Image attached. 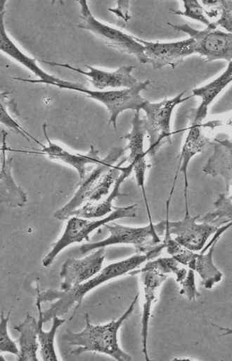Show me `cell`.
<instances>
[{
	"instance_id": "obj_1",
	"label": "cell",
	"mask_w": 232,
	"mask_h": 361,
	"mask_svg": "<svg viewBox=\"0 0 232 361\" xmlns=\"http://www.w3.org/2000/svg\"><path fill=\"white\" fill-rule=\"evenodd\" d=\"M148 261L146 255L136 254L125 260L117 262L105 267L98 274L77 286L70 291L50 289L41 293L37 285V295L42 303L54 302L49 310L42 312L43 322L46 323L54 317H61L65 315L75 305L76 307L70 320L83 302L84 296L93 289L101 286L111 279L126 275L134 271L138 267Z\"/></svg>"
},
{
	"instance_id": "obj_2",
	"label": "cell",
	"mask_w": 232,
	"mask_h": 361,
	"mask_svg": "<svg viewBox=\"0 0 232 361\" xmlns=\"http://www.w3.org/2000/svg\"><path fill=\"white\" fill-rule=\"evenodd\" d=\"M126 151L123 147H114L100 163L91 166L84 179L77 184L79 190L64 207L54 214V217L58 221H65L84 204L99 202L110 195L112 185L121 174L124 161L116 166L114 164Z\"/></svg>"
},
{
	"instance_id": "obj_3",
	"label": "cell",
	"mask_w": 232,
	"mask_h": 361,
	"mask_svg": "<svg viewBox=\"0 0 232 361\" xmlns=\"http://www.w3.org/2000/svg\"><path fill=\"white\" fill-rule=\"evenodd\" d=\"M139 293L134 301L117 321L103 325H93L88 313L85 314L86 326L81 333H74L67 329L62 338L70 346L75 347L72 354L76 356L87 352H94L110 355L117 361H130L132 357L119 346L117 334L120 328L132 314L138 299Z\"/></svg>"
},
{
	"instance_id": "obj_4",
	"label": "cell",
	"mask_w": 232,
	"mask_h": 361,
	"mask_svg": "<svg viewBox=\"0 0 232 361\" xmlns=\"http://www.w3.org/2000/svg\"><path fill=\"white\" fill-rule=\"evenodd\" d=\"M104 226L110 231V238L98 243L82 245L80 251L82 254L113 245L127 244L134 245L136 254L146 255L150 261L159 257L165 249L161 237L165 232V221L144 228H131L116 224L112 226L105 224Z\"/></svg>"
},
{
	"instance_id": "obj_5",
	"label": "cell",
	"mask_w": 232,
	"mask_h": 361,
	"mask_svg": "<svg viewBox=\"0 0 232 361\" xmlns=\"http://www.w3.org/2000/svg\"><path fill=\"white\" fill-rule=\"evenodd\" d=\"M150 84L151 82L147 80L144 82H138L131 88L110 91H93L86 89L82 85L72 82L70 85H62L55 82H48L46 85L56 86L60 89L79 91L86 94L91 99L101 102L110 114L108 125L112 123L114 128L117 130V121L120 114L128 111V109H131L134 112L141 111V107L146 99L141 97V93L142 91L148 90V87Z\"/></svg>"
},
{
	"instance_id": "obj_6",
	"label": "cell",
	"mask_w": 232,
	"mask_h": 361,
	"mask_svg": "<svg viewBox=\"0 0 232 361\" xmlns=\"http://www.w3.org/2000/svg\"><path fill=\"white\" fill-rule=\"evenodd\" d=\"M137 204L127 207H115L110 215L98 219L89 221V219L73 216L69 219L66 229L62 237L53 245L51 252L42 260L45 268H49L62 250L74 243L84 240L89 241L90 234L105 224L123 218L137 216Z\"/></svg>"
},
{
	"instance_id": "obj_7",
	"label": "cell",
	"mask_w": 232,
	"mask_h": 361,
	"mask_svg": "<svg viewBox=\"0 0 232 361\" xmlns=\"http://www.w3.org/2000/svg\"><path fill=\"white\" fill-rule=\"evenodd\" d=\"M186 91L172 99H165L160 103H150L146 100L141 109L146 114V129L148 135L150 147L148 154H156L164 146L172 145L170 121L174 108L193 97L183 98Z\"/></svg>"
},
{
	"instance_id": "obj_8",
	"label": "cell",
	"mask_w": 232,
	"mask_h": 361,
	"mask_svg": "<svg viewBox=\"0 0 232 361\" xmlns=\"http://www.w3.org/2000/svg\"><path fill=\"white\" fill-rule=\"evenodd\" d=\"M79 4L81 6L82 23L77 25V27L90 31L108 47L122 54L134 55L142 64H148V59L142 44L134 40L133 36L97 20L91 13L86 0H79Z\"/></svg>"
},
{
	"instance_id": "obj_9",
	"label": "cell",
	"mask_w": 232,
	"mask_h": 361,
	"mask_svg": "<svg viewBox=\"0 0 232 361\" xmlns=\"http://www.w3.org/2000/svg\"><path fill=\"white\" fill-rule=\"evenodd\" d=\"M179 32L188 35L195 41L194 51L206 57L205 63L224 59L228 62L232 59V35L224 33L211 23L205 30H198L188 25L167 23Z\"/></svg>"
},
{
	"instance_id": "obj_10",
	"label": "cell",
	"mask_w": 232,
	"mask_h": 361,
	"mask_svg": "<svg viewBox=\"0 0 232 361\" xmlns=\"http://www.w3.org/2000/svg\"><path fill=\"white\" fill-rule=\"evenodd\" d=\"M223 125L221 121H212L206 123H190V131L187 138H186L184 145L183 147L179 166L176 171L172 192H170L169 197H172L175 190L176 183L179 172H182L184 181V198L185 203L188 202V190L189 187L188 178V165L193 157L205 150L212 145V133L216 128L221 127Z\"/></svg>"
},
{
	"instance_id": "obj_11",
	"label": "cell",
	"mask_w": 232,
	"mask_h": 361,
	"mask_svg": "<svg viewBox=\"0 0 232 361\" xmlns=\"http://www.w3.org/2000/svg\"><path fill=\"white\" fill-rule=\"evenodd\" d=\"M170 200L166 203V226L170 234L176 236L174 240L181 246L198 252L203 250L207 241L219 230L213 226L207 224H197L200 215L191 216L189 209H186L185 217L178 222H169V210Z\"/></svg>"
},
{
	"instance_id": "obj_12",
	"label": "cell",
	"mask_w": 232,
	"mask_h": 361,
	"mask_svg": "<svg viewBox=\"0 0 232 361\" xmlns=\"http://www.w3.org/2000/svg\"><path fill=\"white\" fill-rule=\"evenodd\" d=\"M131 124L132 130L131 133L123 136L121 139H125L129 141L128 146L125 149L130 151V154L126 161L133 166V171H134L137 185L142 188L150 225L153 226V224L145 187L146 172L150 166L146 159L148 152L144 150V138L146 135V119L141 118L139 112H134Z\"/></svg>"
},
{
	"instance_id": "obj_13",
	"label": "cell",
	"mask_w": 232,
	"mask_h": 361,
	"mask_svg": "<svg viewBox=\"0 0 232 361\" xmlns=\"http://www.w3.org/2000/svg\"><path fill=\"white\" fill-rule=\"evenodd\" d=\"M134 40L142 44L145 54L154 70L172 66L176 69L186 58L195 54L193 39L176 42L160 43L146 42L133 36Z\"/></svg>"
},
{
	"instance_id": "obj_14",
	"label": "cell",
	"mask_w": 232,
	"mask_h": 361,
	"mask_svg": "<svg viewBox=\"0 0 232 361\" xmlns=\"http://www.w3.org/2000/svg\"><path fill=\"white\" fill-rule=\"evenodd\" d=\"M96 250V252L84 259L70 257L65 262L60 272V276L63 280L60 286V290L70 291L101 271L105 249L101 247Z\"/></svg>"
},
{
	"instance_id": "obj_15",
	"label": "cell",
	"mask_w": 232,
	"mask_h": 361,
	"mask_svg": "<svg viewBox=\"0 0 232 361\" xmlns=\"http://www.w3.org/2000/svg\"><path fill=\"white\" fill-rule=\"evenodd\" d=\"M6 3V0H0V51L20 63L21 65L40 78L39 80H30L22 78H12L13 80L33 84L55 82L62 85H69L70 82L61 80L60 78L44 72L37 65V59L30 58L25 55L11 39L6 32L4 23Z\"/></svg>"
},
{
	"instance_id": "obj_16",
	"label": "cell",
	"mask_w": 232,
	"mask_h": 361,
	"mask_svg": "<svg viewBox=\"0 0 232 361\" xmlns=\"http://www.w3.org/2000/svg\"><path fill=\"white\" fill-rule=\"evenodd\" d=\"M39 61L51 66L65 68L86 75L89 78V82L92 85L100 91L106 88H131L138 83L131 75L132 71L136 68L131 66H122L112 73L86 66V68L89 69V71L86 72L81 68H73L69 64L46 61Z\"/></svg>"
},
{
	"instance_id": "obj_17",
	"label": "cell",
	"mask_w": 232,
	"mask_h": 361,
	"mask_svg": "<svg viewBox=\"0 0 232 361\" xmlns=\"http://www.w3.org/2000/svg\"><path fill=\"white\" fill-rule=\"evenodd\" d=\"M8 133L3 131L1 169H0V204L9 208L22 209L26 206L28 197L26 192L15 183L12 176L13 159L6 154Z\"/></svg>"
},
{
	"instance_id": "obj_18",
	"label": "cell",
	"mask_w": 232,
	"mask_h": 361,
	"mask_svg": "<svg viewBox=\"0 0 232 361\" xmlns=\"http://www.w3.org/2000/svg\"><path fill=\"white\" fill-rule=\"evenodd\" d=\"M43 133L48 141L49 146H43L41 150H38L39 153L48 155L50 159L58 160L75 168L79 172L80 180H83L87 174L91 166L87 165H96L101 161L99 156V151L94 147L91 146L90 151L87 154H74L61 148L60 146L51 142L46 132V124L43 125Z\"/></svg>"
},
{
	"instance_id": "obj_19",
	"label": "cell",
	"mask_w": 232,
	"mask_h": 361,
	"mask_svg": "<svg viewBox=\"0 0 232 361\" xmlns=\"http://www.w3.org/2000/svg\"><path fill=\"white\" fill-rule=\"evenodd\" d=\"M212 143L213 154L210 157L203 171L213 178L221 177L225 181L227 192H229L232 184V144L228 139H214Z\"/></svg>"
},
{
	"instance_id": "obj_20",
	"label": "cell",
	"mask_w": 232,
	"mask_h": 361,
	"mask_svg": "<svg viewBox=\"0 0 232 361\" xmlns=\"http://www.w3.org/2000/svg\"><path fill=\"white\" fill-rule=\"evenodd\" d=\"M232 81V62H229L226 71L218 78L205 87L193 90V96L202 99L197 108L191 109L188 118L191 123H202L208 114V107L223 90Z\"/></svg>"
},
{
	"instance_id": "obj_21",
	"label": "cell",
	"mask_w": 232,
	"mask_h": 361,
	"mask_svg": "<svg viewBox=\"0 0 232 361\" xmlns=\"http://www.w3.org/2000/svg\"><path fill=\"white\" fill-rule=\"evenodd\" d=\"M169 275L159 274L155 271H144L141 273V283L145 292V303L142 317V344L143 353L146 360H150L148 353V324L153 302L156 300V293L158 288L166 281Z\"/></svg>"
},
{
	"instance_id": "obj_22",
	"label": "cell",
	"mask_w": 232,
	"mask_h": 361,
	"mask_svg": "<svg viewBox=\"0 0 232 361\" xmlns=\"http://www.w3.org/2000/svg\"><path fill=\"white\" fill-rule=\"evenodd\" d=\"M133 166L131 164L127 167H122L121 174L116 180L113 190L110 195L99 202L84 204L83 207L72 212L71 216H75L89 219L102 217L108 213L112 212L115 208L112 204L113 201L116 198L128 196V195L120 192V186L124 180L131 176Z\"/></svg>"
},
{
	"instance_id": "obj_23",
	"label": "cell",
	"mask_w": 232,
	"mask_h": 361,
	"mask_svg": "<svg viewBox=\"0 0 232 361\" xmlns=\"http://www.w3.org/2000/svg\"><path fill=\"white\" fill-rule=\"evenodd\" d=\"M38 321L33 317L27 315L25 321L14 326L15 331L20 336L18 340L19 343V361H38Z\"/></svg>"
},
{
	"instance_id": "obj_24",
	"label": "cell",
	"mask_w": 232,
	"mask_h": 361,
	"mask_svg": "<svg viewBox=\"0 0 232 361\" xmlns=\"http://www.w3.org/2000/svg\"><path fill=\"white\" fill-rule=\"evenodd\" d=\"M219 240V238L214 237L207 247L201 250L200 254H196L193 268L191 269L199 274L206 289H212L223 279V274L213 262L214 247Z\"/></svg>"
},
{
	"instance_id": "obj_25",
	"label": "cell",
	"mask_w": 232,
	"mask_h": 361,
	"mask_svg": "<svg viewBox=\"0 0 232 361\" xmlns=\"http://www.w3.org/2000/svg\"><path fill=\"white\" fill-rule=\"evenodd\" d=\"M37 306L39 310V320H38V341L40 344V354L43 360L44 361H57L58 357L56 354L54 341L55 336L58 329L63 325L66 320L62 319L58 317L53 318V325L49 332H44L43 331V317L41 310V302L39 296L37 298Z\"/></svg>"
},
{
	"instance_id": "obj_26",
	"label": "cell",
	"mask_w": 232,
	"mask_h": 361,
	"mask_svg": "<svg viewBox=\"0 0 232 361\" xmlns=\"http://www.w3.org/2000/svg\"><path fill=\"white\" fill-rule=\"evenodd\" d=\"M10 93V92H0V123L5 125L7 128L15 134L22 136L29 141V142L30 141V138H31L33 139L36 143L43 147L35 137L30 135L24 130L22 126L10 114V113L13 114H18L17 104L14 102V100L8 99Z\"/></svg>"
},
{
	"instance_id": "obj_27",
	"label": "cell",
	"mask_w": 232,
	"mask_h": 361,
	"mask_svg": "<svg viewBox=\"0 0 232 361\" xmlns=\"http://www.w3.org/2000/svg\"><path fill=\"white\" fill-rule=\"evenodd\" d=\"M203 8L205 13L211 18L220 16L219 20L212 23L214 26H221L228 33L232 31V2L231 0H203Z\"/></svg>"
},
{
	"instance_id": "obj_28",
	"label": "cell",
	"mask_w": 232,
	"mask_h": 361,
	"mask_svg": "<svg viewBox=\"0 0 232 361\" xmlns=\"http://www.w3.org/2000/svg\"><path fill=\"white\" fill-rule=\"evenodd\" d=\"M215 210L208 213L199 222L221 228L226 224L231 223L232 219V196L228 194H221L214 203Z\"/></svg>"
},
{
	"instance_id": "obj_29",
	"label": "cell",
	"mask_w": 232,
	"mask_h": 361,
	"mask_svg": "<svg viewBox=\"0 0 232 361\" xmlns=\"http://www.w3.org/2000/svg\"><path fill=\"white\" fill-rule=\"evenodd\" d=\"M144 271H155L162 274L169 275L174 274L176 276V281L178 283L187 276L188 271L186 269L179 268V263L172 258H158L153 261H148L147 264L141 270L133 271L129 273L134 276Z\"/></svg>"
},
{
	"instance_id": "obj_30",
	"label": "cell",
	"mask_w": 232,
	"mask_h": 361,
	"mask_svg": "<svg viewBox=\"0 0 232 361\" xmlns=\"http://www.w3.org/2000/svg\"><path fill=\"white\" fill-rule=\"evenodd\" d=\"M182 2L184 11H176L173 8H170V11H172L176 15L183 16V17L202 23L207 27L211 26L212 23L207 18L203 7L200 6L197 0H183Z\"/></svg>"
},
{
	"instance_id": "obj_31",
	"label": "cell",
	"mask_w": 232,
	"mask_h": 361,
	"mask_svg": "<svg viewBox=\"0 0 232 361\" xmlns=\"http://www.w3.org/2000/svg\"><path fill=\"white\" fill-rule=\"evenodd\" d=\"M11 311H9L6 317L4 316V312H1V316H0V353H8L18 355L19 349L17 344L11 340L8 332Z\"/></svg>"
},
{
	"instance_id": "obj_32",
	"label": "cell",
	"mask_w": 232,
	"mask_h": 361,
	"mask_svg": "<svg viewBox=\"0 0 232 361\" xmlns=\"http://www.w3.org/2000/svg\"><path fill=\"white\" fill-rule=\"evenodd\" d=\"M181 289L180 294L184 295L188 298L190 301H195L200 296V293L195 286V273L192 270H189L187 276L180 283Z\"/></svg>"
},
{
	"instance_id": "obj_33",
	"label": "cell",
	"mask_w": 232,
	"mask_h": 361,
	"mask_svg": "<svg viewBox=\"0 0 232 361\" xmlns=\"http://www.w3.org/2000/svg\"><path fill=\"white\" fill-rule=\"evenodd\" d=\"M117 4L118 5L117 8H110L108 11L115 13L122 20L120 26L124 27L131 18L129 15L130 2L128 0H126V1L125 0H119Z\"/></svg>"
},
{
	"instance_id": "obj_34",
	"label": "cell",
	"mask_w": 232,
	"mask_h": 361,
	"mask_svg": "<svg viewBox=\"0 0 232 361\" xmlns=\"http://www.w3.org/2000/svg\"><path fill=\"white\" fill-rule=\"evenodd\" d=\"M0 169H1V164H0Z\"/></svg>"
}]
</instances>
